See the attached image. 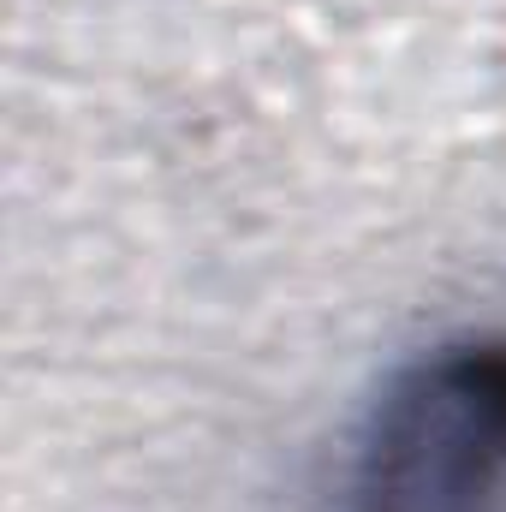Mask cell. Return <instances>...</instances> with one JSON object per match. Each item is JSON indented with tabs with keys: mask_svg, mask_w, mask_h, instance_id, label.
I'll use <instances>...</instances> for the list:
<instances>
[{
	"mask_svg": "<svg viewBox=\"0 0 506 512\" xmlns=\"http://www.w3.org/2000/svg\"><path fill=\"white\" fill-rule=\"evenodd\" d=\"M352 512H506V334L423 352L376 399Z\"/></svg>",
	"mask_w": 506,
	"mask_h": 512,
	"instance_id": "obj_1",
	"label": "cell"
}]
</instances>
